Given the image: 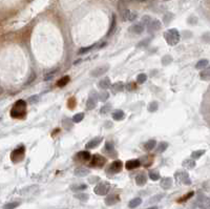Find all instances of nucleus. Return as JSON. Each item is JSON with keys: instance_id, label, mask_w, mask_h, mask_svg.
Segmentation results:
<instances>
[{"instance_id": "26", "label": "nucleus", "mask_w": 210, "mask_h": 209, "mask_svg": "<svg viewBox=\"0 0 210 209\" xmlns=\"http://www.w3.org/2000/svg\"><path fill=\"white\" fill-rule=\"evenodd\" d=\"M105 150L108 152V154H110V157L114 156L113 158H116L117 154H116V152H115L113 143H110V142H106V144H105Z\"/></svg>"}, {"instance_id": "21", "label": "nucleus", "mask_w": 210, "mask_h": 209, "mask_svg": "<svg viewBox=\"0 0 210 209\" xmlns=\"http://www.w3.org/2000/svg\"><path fill=\"white\" fill-rule=\"evenodd\" d=\"M184 168L186 169H193L196 167V161L193 160V159H186V160H184L183 163H182Z\"/></svg>"}, {"instance_id": "33", "label": "nucleus", "mask_w": 210, "mask_h": 209, "mask_svg": "<svg viewBox=\"0 0 210 209\" xmlns=\"http://www.w3.org/2000/svg\"><path fill=\"white\" fill-rule=\"evenodd\" d=\"M164 198V195H153L152 198H150L149 200H148V204H153V203H158V202H160L161 200Z\"/></svg>"}, {"instance_id": "11", "label": "nucleus", "mask_w": 210, "mask_h": 209, "mask_svg": "<svg viewBox=\"0 0 210 209\" xmlns=\"http://www.w3.org/2000/svg\"><path fill=\"white\" fill-rule=\"evenodd\" d=\"M147 27V29L148 32H157L159 31L160 29H161V27H162V23H161V21L158 19H151L149 21V23L146 25Z\"/></svg>"}, {"instance_id": "38", "label": "nucleus", "mask_w": 210, "mask_h": 209, "mask_svg": "<svg viewBox=\"0 0 210 209\" xmlns=\"http://www.w3.org/2000/svg\"><path fill=\"white\" fill-rule=\"evenodd\" d=\"M108 97H109V94L105 90H103L102 93H100V94L98 95V99H99L101 102H106Z\"/></svg>"}, {"instance_id": "40", "label": "nucleus", "mask_w": 210, "mask_h": 209, "mask_svg": "<svg viewBox=\"0 0 210 209\" xmlns=\"http://www.w3.org/2000/svg\"><path fill=\"white\" fill-rule=\"evenodd\" d=\"M63 127L65 128L66 130L68 129H72V120L68 118H65L63 120Z\"/></svg>"}, {"instance_id": "28", "label": "nucleus", "mask_w": 210, "mask_h": 209, "mask_svg": "<svg viewBox=\"0 0 210 209\" xmlns=\"http://www.w3.org/2000/svg\"><path fill=\"white\" fill-rule=\"evenodd\" d=\"M70 189H72L74 192L83 191V190L87 189V185L86 184H75V185L70 186Z\"/></svg>"}, {"instance_id": "36", "label": "nucleus", "mask_w": 210, "mask_h": 209, "mask_svg": "<svg viewBox=\"0 0 210 209\" xmlns=\"http://www.w3.org/2000/svg\"><path fill=\"white\" fill-rule=\"evenodd\" d=\"M167 148H168V143H167V142H161V143L158 145L157 152H160V154H162V152H164Z\"/></svg>"}, {"instance_id": "49", "label": "nucleus", "mask_w": 210, "mask_h": 209, "mask_svg": "<svg viewBox=\"0 0 210 209\" xmlns=\"http://www.w3.org/2000/svg\"><path fill=\"white\" fill-rule=\"evenodd\" d=\"M173 18V15L172 14H167L166 16L164 17V22L165 24H168V22H170V20Z\"/></svg>"}, {"instance_id": "42", "label": "nucleus", "mask_w": 210, "mask_h": 209, "mask_svg": "<svg viewBox=\"0 0 210 209\" xmlns=\"http://www.w3.org/2000/svg\"><path fill=\"white\" fill-rule=\"evenodd\" d=\"M83 118H84V113H76V115L72 117V121H74L75 123H79V122H81V121L83 120Z\"/></svg>"}, {"instance_id": "17", "label": "nucleus", "mask_w": 210, "mask_h": 209, "mask_svg": "<svg viewBox=\"0 0 210 209\" xmlns=\"http://www.w3.org/2000/svg\"><path fill=\"white\" fill-rule=\"evenodd\" d=\"M147 182V175L144 172H140L137 177H135V183L138 186H144Z\"/></svg>"}, {"instance_id": "44", "label": "nucleus", "mask_w": 210, "mask_h": 209, "mask_svg": "<svg viewBox=\"0 0 210 209\" xmlns=\"http://www.w3.org/2000/svg\"><path fill=\"white\" fill-rule=\"evenodd\" d=\"M97 46V44H92V45H90V46H86V47H82L81 50L79 51V54H85V53H88L90 51L94 50L95 47Z\"/></svg>"}, {"instance_id": "34", "label": "nucleus", "mask_w": 210, "mask_h": 209, "mask_svg": "<svg viewBox=\"0 0 210 209\" xmlns=\"http://www.w3.org/2000/svg\"><path fill=\"white\" fill-rule=\"evenodd\" d=\"M148 175H149L150 180H152V181H159L160 179H161L160 173L158 172L157 170H150L149 173H148Z\"/></svg>"}, {"instance_id": "53", "label": "nucleus", "mask_w": 210, "mask_h": 209, "mask_svg": "<svg viewBox=\"0 0 210 209\" xmlns=\"http://www.w3.org/2000/svg\"><path fill=\"white\" fill-rule=\"evenodd\" d=\"M135 18H137V14H135V13L130 12L129 13V15H128V19L127 20H129V21H133Z\"/></svg>"}, {"instance_id": "29", "label": "nucleus", "mask_w": 210, "mask_h": 209, "mask_svg": "<svg viewBox=\"0 0 210 209\" xmlns=\"http://www.w3.org/2000/svg\"><path fill=\"white\" fill-rule=\"evenodd\" d=\"M208 64H209V61H208L207 59H203V60H200L196 63V70H204V68H207Z\"/></svg>"}, {"instance_id": "46", "label": "nucleus", "mask_w": 210, "mask_h": 209, "mask_svg": "<svg viewBox=\"0 0 210 209\" xmlns=\"http://www.w3.org/2000/svg\"><path fill=\"white\" fill-rule=\"evenodd\" d=\"M110 109H111V104H106V105L102 106V108L100 109V113H101L102 115H105V113H108Z\"/></svg>"}, {"instance_id": "31", "label": "nucleus", "mask_w": 210, "mask_h": 209, "mask_svg": "<svg viewBox=\"0 0 210 209\" xmlns=\"http://www.w3.org/2000/svg\"><path fill=\"white\" fill-rule=\"evenodd\" d=\"M158 108H159V103L157 101H152L148 104L147 106V109L149 113H155V111H158Z\"/></svg>"}, {"instance_id": "1", "label": "nucleus", "mask_w": 210, "mask_h": 209, "mask_svg": "<svg viewBox=\"0 0 210 209\" xmlns=\"http://www.w3.org/2000/svg\"><path fill=\"white\" fill-rule=\"evenodd\" d=\"M164 38L169 45H176L180 42L181 36L176 29H169L166 33H164Z\"/></svg>"}, {"instance_id": "9", "label": "nucleus", "mask_w": 210, "mask_h": 209, "mask_svg": "<svg viewBox=\"0 0 210 209\" xmlns=\"http://www.w3.org/2000/svg\"><path fill=\"white\" fill-rule=\"evenodd\" d=\"M123 168V163L120 160H116L113 163L109 165L108 169H107V172L108 173H118L120 172Z\"/></svg>"}, {"instance_id": "5", "label": "nucleus", "mask_w": 210, "mask_h": 209, "mask_svg": "<svg viewBox=\"0 0 210 209\" xmlns=\"http://www.w3.org/2000/svg\"><path fill=\"white\" fill-rule=\"evenodd\" d=\"M109 189H110V185H109V183L107 182H100L98 185L95 187L94 191L96 195H105L108 193Z\"/></svg>"}, {"instance_id": "20", "label": "nucleus", "mask_w": 210, "mask_h": 209, "mask_svg": "<svg viewBox=\"0 0 210 209\" xmlns=\"http://www.w3.org/2000/svg\"><path fill=\"white\" fill-rule=\"evenodd\" d=\"M90 173V171L88 170V169L86 168H77L75 169V171H74V175H76V177H79V178H83V177H86V175H88Z\"/></svg>"}, {"instance_id": "51", "label": "nucleus", "mask_w": 210, "mask_h": 209, "mask_svg": "<svg viewBox=\"0 0 210 209\" xmlns=\"http://www.w3.org/2000/svg\"><path fill=\"white\" fill-rule=\"evenodd\" d=\"M88 182H90V184H95V183L97 182H100V178L99 177H92V178L88 179Z\"/></svg>"}, {"instance_id": "37", "label": "nucleus", "mask_w": 210, "mask_h": 209, "mask_svg": "<svg viewBox=\"0 0 210 209\" xmlns=\"http://www.w3.org/2000/svg\"><path fill=\"white\" fill-rule=\"evenodd\" d=\"M205 154V150H194V152L191 154V159H193V160H198V159H200L201 157L203 156V154Z\"/></svg>"}, {"instance_id": "18", "label": "nucleus", "mask_w": 210, "mask_h": 209, "mask_svg": "<svg viewBox=\"0 0 210 209\" xmlns=\"http://www.w3.org/2000/svg\"><path fill=\"white\" fill-rule=\"evenodd\" d=\"M76 158H77V160H79V161H88V160H90V158H92V154H90V152H85V150H83V152H78L77 154H76Z\"/></svg>"}, {"instance_id": "24", "label": "nucleus", "mask_w": 210, "mask_h": 209, "mask_svg": "<svg viewBox=\"0 0 210 209\" xmlns=\"http://www.w3.org/2000/svg\"><path fill=\"white\" fill-rule=\"evenodd\" d=\"M141 204H142V199L141 198H135V199H133L130 202L128 203V207L131 209H135L140 206Z\"/></svg>"}, {"instance_id": "19", "label": "nucleus", "mask_w": 210, "mask_h": 209, "mask_svg": "<svg viewBox=\"0 0 210 209\" xmlns=\"http://www.w3.org/2000/svg\"><path fill=\"white\" fill-rule=\"evenodd\" d=\"M110 88H111V91H113L114 94L123 91V89H124L123 82H116V83H114L113 85H110Z\"/></svg>"}, {"instance_id": "32", "label": "nucleus", "mask_w": 210, "mask_h": 209, "mask_svg": "<svg viewBox=\"0 0 210 209\" xmlns=\"http://www.w3.org/2000/svg\"><path fill=\"white\" fill-rule=\"evenodd\" d=\"M116 25H117V18H116V15H113V19H111V24H110V27H109V32H108V36L109 35H113L114 34L115 29H116Z\"/></svg>"}, {"instance_id": "55", "label": "nucleus", "mask_w": 210, "mask_h": 209, "mask_svg": "<svg viewBox=\"0 0 210 209\" xmlns=\"http://www.w3.org/2000/svg\"><path fill=\"white\" fill-rule=\"evenodd\" d=\"M80 62H81V60H80V59H79V60L75 61V62H74V64H75V65H77V64H78V63H80Z\"/></svg>"}, {"instance_id": "6", "label": "nucleus", "mask_w": 210, "mask_h": 209, "mask_svg": "<svg viewBox=\"0 0 210 209\" xmlns=\"http://www.w3.org/2000/svg\"><path fill=\"white\" fill-rule=\"evenodd\" d=\"M98 94H97L96 91H92L90 93V97L87 99V102H86V108L88 111H92L94 109L95 107L97 106V103H98Z\"/></svg>"}, {"instance_id": "35", "label": "nucleus", "mask_w": 210, "mask_h": 209, "mask_svg": "<svg viewBox=\"0 0 210 209\" xmlns=\"http://www.w3.org/2000/svg\"><path fill=\"white\" fill-rule=\"evenodd\" d=\"M68 82H70V77H68V76H64V77H62L57 82V85H58L59 87H63V86H65Z\"/></svg>"}, {"instance_id": "2", "label": "nucleus", "mask_w": 210, "mask_h": 209, "mask_svg": "<svg viewBox=\"0 0 210 209\" xmlns=\"http://www.w3.org/2000/svg\"><path fill=\"white\" fill-rule=\"evenodd\" d=\"M25 111H27V104H25V102L23 100H19L14 105L11 113H12V117L18 118V117H20V115H24Z\"/></svg>"}, {"instance_id": "3", "label": "nucleus", "mask_w": 210, "mask_h": 209, "mask_svg": "<svg viewBox=\"0 0 210 209\" xmlns=\"http://www.w3.org/2000/svg\"><path fill=\"white\" fill-rule=\"evenodd\" d=\"M193 206H194V208L199 207V208H201V209H209V207H210L209 198L206 197V195H199L198 198H196V203L193 204Z\"/></svg>"}, {"instance_id": "52", "label": "nucleus", "mask_w": 210, "mask_h": 209, "mask_svg": "<svg viewBox=\"0 0 210 209\" xmlns=\"http://www.w3.org/2000/svg\"><path fill=\"white\" fill-rule=\"evenodd\" d=\"M35 79H36V74H35V73H32L31 77L29 78V80H27V82L25 83V84H31L32 82L34 81Z\"/></svg>"}, {"instance_id": "50", "label": "nucleus", "mask_w": 210, "mask_h": 209, "mask_svg": "<svg viewBox=\"0 0 210 209\" xmlns=\"http://www.w3.org/2000/svg\"><path fill=\"white\" fill-rule=\"evenodd\" d=\"M188 22H189V24L194 25V24H196V22H198V18L194 17V16H191V17L188 18Z\"/></svg>"}, {"instance_id": "58", "label": "nucleus", "mask_w": 210, "mask_h": 209, "mask_svg": "<svg viewBox=\"0 0 210 209\" xmlns=\"http://www.w3.org/2000/svg\"><path fill=\"white\" fill-rule=\"evenodd\" d=\"M62 209H66V208H62Z\"/></svg>"}, {"instance_id": "39", "label": "nucleus", "mask_w": 210, "mask_h": 209, "mask_svg": "<svg viewBox=\"0 0 210 209\" xmlns=\"http://www.w3.org/2000/svg\"><path fill=\"white\" fill-rule=\"evenodd\" d=\"M19 205H20L19 202H10V203H6L5 205H3V209H15V208H17Z\"/></svg>"}, {"instance_id": "41", "label": "nucleus", "mask_w": 210, "mask_h": 209, "mask_svg": "<svg viewBox=\"0 0 210 209\" xmlns=\"http://www.w3.org/2000/svg\"><path fill=\"white\" fill-rule=\"evenodd\" d=\"M172 57L170 55H165L164 57L162 58V64L163 65H168V64H170V63L172 62Z\"/></svg>"}, {"instance_id": "57", "label": "nucleus", "mask_w": 210, "mask_h": 209, "mask_svg": "<svg viewBox=\"0 0 210 209\" xmlns=\"http://www.w3.org/2000/svg\"><path fill=\"white\" fill-rule=\"evenodd\" d=\"M0 93H2V88L1 87H0Z\"/></svg>"}, {"instance_id": "12", "label": "nucleus", "mask_w": 210, "mask_h": 209, "mask_svg": "<svg viewBox=\"0 0 210 209\" xmlns=\"http://www.w3.org/2000/svg\"><path fill=\"white\" fill-rule=\"evenodd\" d=\"M104 202L107 206H113V205H116L118 202H120V197L118 195H107L104 200Z\"/></svg>"}, {"instance_id": "59", "label": "nucleus", "mask_w": 210, "mask_h": 209, "mask_svg": "<svg viewBox=\"0 0 210 209\" xmlns=\"http://www.w3.org/2000/svg\"><path fill=\"white\" fill-rule=\"evenodd\" d=\"M0 120H1V119H0Z\"/></svg>"}, {"instance_id": "56", "label": "nucleus", "mask_w": 210, "mask_h": 209, "mask_svg": "<svg viewBox=\"0 0 210 209\" xmlns=\"http://www.w3.org/2000/svg\"><path fill=\"white\" fill-rule=\"evenodd\" d=\"M147 209H158V207L157 206H151V207H149V208H147Z\"/></svg>"}, {"instance_id": "4", "label": "nucleus", "mask_w": 210, "mask_h": 209, "mask_svg": "<svg viewBox=\"0 0 210 209\" xmlns=\"http://www.w3.org/2000/svg\"><path fill=\"white\" fill-rule=\"evenodd\" d=\"M174 178L178 182L183 183L184 185H191V180L189 178V175L185 170H178L174 173Z\"/></svg>"}, {"instance_id": "14", "label": "nucleus", "mask_w": 210, "mask_h": 209, "mask_svg": "<svg viewBox=\"0 0 210 209\" xmlns=\"http://www.w3.org/2000/svg\"><path fill=\"white\" fill-rule=\"evenodd\" d=\"M141 166V162L140 160H129L125 163V167L128 170H133V169H135Z\"/></svg>"}, {"instance_id": "7", "label": "nucleus", "mask_w": 210, "mask_h": 209, "mask_svg": "<svg viewBox=\"0 0 210 209\" xmlns=\"http://www.w3.org/2000/svg\"><path fill=\"white\" fill-rule=\"evenodd\" d=\"M109 70V65L108 64H103V65H100L98 68H96L95 70H92L90 72V76L94 78H97V77H100L102 75H104L105 73H107Z\"/></svg>"}, {"instance_id": "25", "label": "nucleus", "mask_w": 210, "mask_h": 209, "mask_svg": "<svg viewBox=\"0 0 210 209\" xmlns=\"http://www.w3.org/2000/svg\"><path fill=\"white\" fill-rule=\"evenodd\" d=\"M200 77L202 80H204V81H209L210 80V68H204V70H202V73L200 74Z\"/></svg>"}, {"instance_id": "23", "label": "nucleus", "mask_w": 210, "mask_h": 209, "mask_svg": "<svg viewBox=\"0 0 210 209\" xmlns=\"http://www.w3.org/2000/svg\"><path fill=\"white\" fill-rule=\"evenodd\" d=\"M125 118V113H124L123 111H121V109H117L113 113V119L116 121H121L123 120Z\"/></svg>"}, {"instance_id": "47", "label": "nucleus", "mask_w": 210, "mask_h": 209, "mask_svg": "<svg viewBox=\"0 0 210 209\" xmlns=\"http://www.w3.org/2000/svg\"><path fill=\"white\" fill-rule=\"evenodd\" d=\"M39 101V96H32V97H29V104H35V103H37V102Z\"/></svg>"}, {"instance_id": "13", "label": "nucleus", "mask_w": 210, "mask_h": 209, "mask_svg": "<svg viewBox=\"0 0 210 209\" xmlns=\"http://www.w3.org/2000/svg\"><path fill=\"white\" fill-rule=\"evenodd\" d=\"M172 183H173V181H172L171 178H169V177H165V178L161 179L160 185H161V187H162L163 189L167 190V189H169V188H171Z\"/></svg>"}, {"instance_id": "10", "label": "nucleus", "mask_w": 210, "mask_h": 209, "mask_svg": "<svg viewBox=\"0 0 210 209\" xmlns=\"http://www.w3.org/2000/svg\"><path fill=\"white\" fill-rule=\"evenodd\" d=\"M24 157V147L21 146L19 147V148L15 149L14 152H13L12 154V160L13 162H15V163H17V162H20L23 159Z\"/></svg>"}, {"instance_id": "27", "label": "nucleus", "mask_w": 210, "mask_h": 209, "mask_svg": "<svg viewBox=\"0 0 210 209\" xmlns=\"http://www.w3.org/2000/svg\"><path fill=\"white\" fill-rule=\"evenodd\" d=\"M156 145H157V141L156 140H149V141H147L146 143L144 144V148L145 150H147V152H150V150H152V149L155 148Z\"/></svg>"}, {"instance_id": "45", "label": "nucleus", "mask_w": 210, "mask_h": 209, "mask_svg": "<svg viewBox=\"0 0 210 209\" xmlns=\"http://www.w3.org/2000/svg\"><path fill=\"white\" fill-rule=\"evenodd\" d=\"M193 195H194V192H193V191H190V192H189V193H188V195H184V197H182L180 200H178V202H179V203L186 202L187 200H188V199H190V198H192V197H193Z\"/></svg>"}, {"instance_id": "54", "label": "nucleus", "mask_w": 210, "mask_h": 209, "mask_svg": "<svg viewBox=\"0 0 210 209\" xmlns=\"http://www.w3.org/2000/svg\"><path fill=\"white\" fill-rule=\"evenodd\" d=\"M149 41H150V39L149 38H147V40H143L142 41V42H140V43H139V47H140V46H142V45H146V44H147L148 43V42H149Z\"/></svg>"}, {"instance_id": "22", "label": "nucleus", "mask_w": 210, "mask_h": 209, "mask_svg": "<svg viewBox=\"0 0 210 209\" xmlns=\"http://www.w3.org/2000/svg\"><path fill=\"white\" fill-rule=\"evenodd\" d=\"M99 87L101 89H107L110 87V79L109 78H103L102 80H100L99 81Z\"/></svg>"}, {"instance_id": "30", "label": "nucleus", "mask_w": 210, "mask_h": 209, "mask_svg": "<svg viewBox=\"0 0 210 209\" xmlns=\"http://www.w3.org/2000/svg\"><path fill=\"white\" fill-rule=\"evenodd\" d=\"M74 197L76 198V199L80 200L81 202H86V201H88V199H90V195H87V193H84V192H80V193H76Z\"/></svg>"}, {"instance_id": "15", "label": "nucleus", "mask_w": 210, "mask_h": 209, "mask_svg": "<svg viewBox=\"0 0 210 209\" xmlns=\"http://www.w3.org/2000/svg\"><path fill=\"white\" fill-rule=\"evenodd\" d=\"M129 31L133 33V34H135V35H140L143 33L144 31V25H142L141 23H135V24H133L130 27H129Z\"/></svg>"}, {"instance_id": "8", "label": "nucleus", "mask_w": 210, "mask_h": 209, "mask_svg": "<svg viewBox=\"0 0 210 209\" xmlns=\"http://www.w3.org/2000/svg\"><path fill=\"white\" fill-rule=\"evenodd\" d=\"M106 163V158L100 156V154H94L92 157V162H90V166L92 167H102L104 164Z\"/></svg>"}, {"instance_id": "43", "label": "nucleus", "mask_w": 210, "mask_h": 209, "mask_svg": "<svg viewBox=\"0 0 210 209\" xmlns=\"http://www.w3.org/2000/svg\"><path fill=\"white\" fill-rule=\"evenodd\" d=\"M146 80H147V76L145 74H139L137 77V82L139 84H143L144 82H146Z\"/></svg>"}, {"instance_id": "48", "label": "nucleus", "mask_w": 210, "mask_h": 209, "mask_svg": "<svg viewBox=\"0 0 210 209\" xmlns=\"http://www.w3.org/2000/svg\"><path fill=\"white\" fill-rule=\"evenodd\" d=\"M151 20V18L149 17V16H144V17L142 18V25H147L148 23H149V21Z\"/></svg>"}, {"instance_id": "16", "label": "nucleus", "mask_w": 210, "mask_h": 209, "mask_svg": "<svg viewBox=\"0 0 210 209\" xmlns=\"http://www.w3.org/2000/svg\"><path fill=\"white\" fill-rule=\"evenodd\" d=\"M102 138H95V139H92V140H90L88 143H87L86 145H85V147L86 148H88V149H92V148H96V147H98L100 144H101V142H102Z\"/></svg>"}]
</instances>
